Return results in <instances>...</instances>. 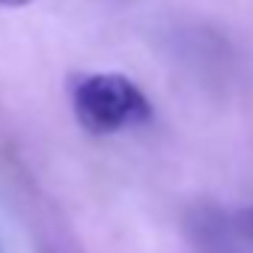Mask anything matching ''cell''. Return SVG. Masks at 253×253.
<instances>
[{
    "label": "cell",
    "instance_id": "3",
    "mask_svg": "<svg viewBox=\"0 0 253 253\" xmlns=\"http://www.w3.org/2000/svg\"><path fill=\"white\" fill-rule=\"evenodd\" d=\"M33 0H0V9H18V6H27Z\"/></svg>",
    "mask_w": 253,
    "mask_h": 253
},
{
    "label": "cell",
    "instance_id": "1",
    "mask_svg": "<svg viewBox=\"0 0 253 253\" xmlns=\"http://www.w3.org/2000/svg\"><path fill=\"white\" fill-rule=\"evenodd\" d=\"M72 107L78 122L92 134H113L152 116V104L140 86L116 72L81 78L72 89Z\"/></svg>",
    "mask_w": 253,
    "mask_h": 253
},
{
    "label": "cell",
    "instance_id": "2",
    "mask_svg": "<svg viewBox=\"0 0 253 253\" xmlns=\"http://www.w3.org/2000/svg\"><path fill=\"white\" fill-rule=\"evenodd\" d=\"M241 229H244V235L253 241V209H247V211L241 214Z\"/></svg>",
    "mask_w": 253,
    "mask_h": 253
}]
</instances>
